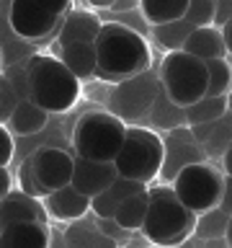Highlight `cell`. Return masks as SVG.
<instances>
[{
  "label": "cell",
  "mask_w": 232,
  "mask_h": 248,
  "mask_svg": "<svg viewBox=\"0 0 232 248\" xmlns=\"http://www.w3.org/2000/svg\"><path fill=\"white\" fill-rule=\"evenodd\" d=\"M93 44H96L98 57L96 78L106 83H121L150 70V44L145 42V34H139L127 23H103Z\"/></svg>",
  "instance_id": "6da1fadb"
},
{
  "label": "cell",
  "mask_w": 232,
  "mask_h": 248,
  "mask_svg": "<svg viewBox=\"0 0 232 248\" xmlns=\"http://www.w3.org/2000/svg\"><path fill=\"white\" fill-rule=\"evenodd\" d=\"M147 215L142 222V235L150 246L175 248L193 238L196 215L181 204L170 186H147Z\"/></svg>",
  "instance_id": "7a4b0ae2"
},
{
  "label": "cell",
  "mask_w": 232,
  "mask_h": 248,
  "mask_svg": "<svg viewBox=\"0 0 232 248\" xmlns=\"http://www.w3.org/2000/svg\"><path fill=\"white\" fill-rule=\"evenodd\" d=\"M29 96L46 114H65L80 98V80L54 54H31L26 62Z\"/></svg>",
  "instance_id": "3957f363"
},
{
  "label": "cell",
  "mask_w": 232,
  "mask_h": 248,
  "mask_svg": "<svg viewBox=\"0 0 232 248\" xmlns=\"http://www.w3.org/2000/svg\"><path fill=\"white\" fill-rule=\"evenodd\" d=\"M127 124L111 111H85L72 127V150L80 158L114 163L124 145Z\"/></svg>",
  "instance_id": "277c9868"
},
{
  "label": "cell",
  "mask_w": 232,
  "mask_h": 248,
  "mask_svg": "<svg viewBox=\"0 0 232 248\" xmlns=\"http://www.w3.org/2000/svg\"><path fill=\"white\" fill-rule=\"evenodd\" d=\"M114 166L119 176L150 186L160 176L162 166V137L147 127H129L124 135V145L116 153Z\"/></svg>",
  "instance_id": "5b68a950"
},
{
  "label": "cell",
  "mask_w": 232,
  "mask_h": 248,
  "mask_svg": "<svg viewBox=\"0 0 232 248\" xmlns=\"http://www.w3.org/2000/svg\"><path fill=\"white\" fill-rule=\"evenodd\" d=\"M160 85L170 96V101L181 108L196 104L206 96V85H209L206 62H201L199 57H193L183 49L168 52L160 62Z\"/></svg>",
  "instance_id": "8992f818"
},
{
  "label": "cell",
  "mask_w": 232,
  "mask_h": 248,
  "mask_svg": "<svg viewBox=\"0 0 232 248\" xmlns=\"http://www.w3.org/2000/svg\"><path fill=\"white\" fill-rule=\"evenodd\" d=\"M222 184H224L222 168H217L212 160H199L186 166L170 181V189L181 199L183 207H188L193 215H201L212 207H219Z\"/></svg>",
  "instance_id": "52a82bcc"
},
{
  "label": "cell",
  "mask_w": 232,
  "mask_h": 248,
  "mask_svg": "<svg viewBox=\"0 0 232 248\" xmlns=\"http://www.w3.org/2000/svg\"><path fill=\"white\" fill-rule=\"evenodd\" d=\"M158 91H160V78L152 70H145V73L129 78V80L116 83L111 98H108L111 114L119 116L124 124L145 119V114H150V106L158 96Z\"/></svg>",
  "instance_id": "ba28073f"
},
{
  "label": "cell",
  "mask_w": 232,
  "mask_h": 248,
  "mask_svg": "<svg viewBox=\"0 0 232 248\" xmlns=\"http://www.w3.org/2000/svg\"><path fill=\"white\" fill-rule=\"evenodd\" d=\"M5 21L15 39L23 42H42L59 29L62 18L44 11L36 0H8Z\"/></svg>",
  "instance_id": "9c48e42d"
},
{
  "label": "cell",
  "mask_w": 232,
  "mask_h": 248,
  "mask_svg": "<svg viewBox=\"0 0 232 248\" xmlns=\"http://www.w3.org/2000/svg\"><path fill=\"white\" fill-rule=\"evenodd\" d=\"M214 8L217 0H188V11H186L183 18L165 23V26H150L152 42L165 52L183 49V42L188 39L191 31L214 23Z\"/></svg>",
  "instance_id": "30bf717a"
},
{
  "label": "cell",
  "mask_w": 232,
  "mask_h": 248,
  "mask_svg": "<svg viewBox=\"0 0 232 248\" xmlns=\"http://www.w3.org/2000/svg\"><path fill=\"white\" fill-rule=\"evenodd\" d=\"M31 173H34V181L42 191V199L49 191H57L62 186H67L72 181V168H75V155H70L62 147H39V150L31 155Z\"/></svg>",
  "instance_id": "8fae6325"
},
{
  "label": "cell",
  "mask_w": 232,
  "mask_h": 248,
  "mask_svg": "<svg viewBox=\"0 0 232 248\" xmlns=\"http://www.w3.org/2000/svg\"><path fill=\"white\" fill-rule=\"evenodd\" d=\"M206 160L201 145L193 140L188 127H175L165 132V140H162V166H160V181L162 186H170V181L181 173L186 166L191 163Z\"/></svg>",
  "instance_id": "7c38bea8"
},
{
  "label": "cell",
  "mask_w": 232,
  "mask_h": 248,
  "mask_svg": "<svg viewBox=\"0 0 232 248\" xmlns=\"http://www.w3.org/2000/svg\"><path fill=\"white\" fill-rule=\"evenodd\" d=\"M119 176L114 163H103V160H88V158H80L75 155V168H72V184L80 194L85 197H96L103 189L114 184V178Z\"/></svg>",
  "instance_id": "4fadbf2b"
},
{
  "label": "cell",
  "mask_w": 232,
  "mask_h": 248,
  "mask_svg": "<svg viewBox=\"0 0 232 248\" xmlns=\"http://www.w3.org/2000/svg\"><path fill=\"white\" fill-rule=\"evenodd\" d=\"M46 209H44V202L36 199V197H29L18 191H11L5 199H0V230L11 228V225H18V222H46Z\"/></svg>",
  "instance_id": "5bb4252c"
},
{
  "label": "cell",
  "mask_w": 232,
  "mask_h": 248,
  "mask_svg": "<svg viewBox=\"0 0 232 248\" xmlns=\"http://www.w3.org/2000/svg\"><path fill=\"white\" fill-rule=\"evenodd\" d=\"M193 140L201 145L206 160H219L224 150L232 145V111H224L217 122L209 124H196V127H188Z\"/></svg>",
  "instance_id": "9a60e30c"
},
{
  "label": "cell",
  "mask_w": 232,
  "mask_h": 248,
  "mask_svg": "<svg viewBox=\"0 0 232 248\" xmlns=\"http://www.w3.org/2000/svg\"><path fill=\"white\" fill-rule=\"evenodd\" d=\"M42 202H44L46 215L54 217V220H62V222L80 220V217L90 212V197L80 194L72 184L62 186L57 191H49Z\"/></svg>",
  "instance_id": "2e32d148"
},
{
  "label": "cell",
  "mask_w": 232,
  "mask_h": 248,
  "mask_svg": "<svg viewBox=\"0 0 232 248\" xmlns=\"http://www.w3.org/2000/svg\"><path fill=\"white\" fill-rule=\"evenodd\" d=\"M139 191H147V184H139V181H131V178L116 176L108 189H103L101 194H96V197L90 199V212L96 215L98 220H111L116 207H119L127 197L139 194Z\"/></svg>",
  "instance_id": "e0dca14e"
},
{
  "label": "cell",
  "mask_w": 232,
  "mask_h": 248,
  "mask_svg": "<svg viewBox=\"0 0 232 248\" xmlns=\"http://www.w3.org/2000/svg\"><path fill=\"white\" fill-rule=\"evenodd\" d=\"M103 26V21L90 11H70L62 18L57 29V44H72V42H96L98 31Z\"/></svg>",
  "instance_id": "ac0fdd59"
},
{
  "label": "cell",
  "mask_w": 232,
  "mask_h": 248,
  "mask_svg": "<svg viewBox=\"0 0 232 248\" xmlns=\"http://www.w3.org/2000/svg\"><path fill=\"white\" fill-rule=\"evenodd\" d=\"M52 232L46 222H18L0 230V248H49Z\"/></svg>",
  "instance_id": "d6986e66"
},
{
  "label": "cell",
  "mask_w": 232,
  "mask_h": 248,
  "mask_svg": "<svg viewBox=\"0 0 232 248\" xmlns=\"http://www.w3.org/2000/svg\"><path fill=\"white\" fill-rule=\"evenodd\" d=\"M59 60L77 80H88V78H96L98 73V57L93 42H72L59 46Z\"/></svg>",
  "instance_id": "ffe728a7"
},
{
  "label": "cell",
  "mask_w": 232,
  "mask_h": 248,
  "mask_svg": "<svg viewBox=\"0 0 232 248\" xmlns=\"http://www.w3.org/2000/svg\"><path fill=\"white\" fill-rule=\"evenodd\" d=\"M183 52L199 57L201 62L224 60V57H227V49H224L222 29H217V26H201L196 31H191L188 39L183 42Z\"/></svg>",
  "instance_id": "44dd1931"
},
{
  "label": "cell",
  "mask_w": 232,
  "mask_h": 248,
  "mask_svg": "<svg viewBox=\"0 0 232 248\" xmlns=\"http://www.w3.org/2000/svg\"><path fill=\"white\" fill-rule=\"evenodd\" d=\"M46 124H49V114H46L39 104H34L31 98H23V101H18L15 111L11 114V119H8V129H11L13 135L31 137V135H39Z\"/></svg>",
  "instance_id": "7402d4cb"
},
{
  "label": "cell",
  "mask_w": 232,
  "mask_h": 248,
  "mask_svg": "<svg viewBox=\"0 0 232 248\" xmlns=\"http://www.w3.org/2000/svg\"><path fill=\"white\" fill-rule=\"evenodd\" d=\"M139 13L147 26H165L183 18L188 11V0H139Z\"/></svg>",
  "instance_id": "603a6c76"
},
{
  "label": "cell",
  "mask_w": 232,
  "mask_h": 248,
  "mask_svg": "<svg viewBox=\"0 0 232 248\" xmlns=\"http://www.w3.org/2000/svg\"><path fill=\"white\" fill-rule=\"evenodd\" d=\"M147 116H150L152 127H158L162 132H170L175 127H186V111L178 104L170 101V96L162 91V85H160V91H158V96H155L152 106H150V114H147Z\"/></svg>",
  "instance_id": "cb8c5ba5"
},
{
  "label": "cell",
  "mask_w": 232,
  "mask_h": 248,
  "mask_svg": "<svg viewBox=\"0 0 232 248\" xmlns=\"http://www.w3.org/2000/svg\"><path fill=\"white\" fill-rule=\"evenodd\" d=\"M147 204H150V197L147 191H139V194H131L116 207V212L111 220L119 225L124 232H134V230H142V222H145V215H147Z\"/></svg>",
  "instance_id": "d4e9b609"
},
{
  "label": "cell",
  "mask_w": 232,
  "mask_h": 248,
  "mask_svg": "<svg viewBox=\"0 0 232 248\" xmlns=\"http://www.w3.org/2000/svg\"><path fill=\"white\" fill-rule=\"evenodd\" d=\"M186 127H196V124H209L217 122L219 116L227 111V98L222 96H204L196 104L186 106Z\"/></svg>",
  "instance_id": "484cf974"
},
{
  "label": "cell",
  "mask_w": 232,
  "mask_h": 248,
  "mask_svg": "<svg viewBox=\"0 0 232 248\" xmlns=\"http://www.w3.org/2000/svg\"><path fill=\"white\" fill-rule=\"evenodd\" d=\"M227 222H230V215H227V212H222L219 207L206 209V212L196 215V225H193V238H196V240L224 238V235H227Z\"/></svg>",
  "instance_id": "4316f807"
},
{
  "label": "cell",
  "mask_w": 232,
  "mask_h": 248,
  "mask_svg": "<svg viewBox=\"0 0 232 248\" xmlns=\"http://www.w3.org/2000/svg\"><path fill=\"white\" fill-rule=\"evenodd\" d=\"M206 73H209V85H206V96H222L227 98L232 93V65L224 60H209L206 62Z\"/></svg>",
  "instance_id": "83f0119b"
},
{
  "label": "cell",
  "mask_w": 232,
  "mask_h": 248,
  "mask_svg": "<svg viewBox=\"0 0 232 248\" xmlns=\"http://www.w3.org/2000/svg\"><path fill=\"white\" fill-rule=\"evenodd\" d=\"M15 106H18V93L13 91V85L5 75H0V124H8Z\"/></svg>",
  "instance_id": "f1b7e54d"
},
{
  "label": "cell",
  "mask_w": 232,
  "mask_h": 248,
  "mask_svg": "<svg viewBox=\"0 0 232 248\" xmlns=\"http://www.w3.org/2000/svg\"><path fill=\"white\" fill-rule=\"evenodd\" d=\"M18 186H21L23 194L42 199V191H39V186H36V181H34V173H31V160H29V158L23 160L21 168H18Z\"/></svg>",
  "instance_id": "f546056e"
},
{
  "label": "cell",
  "mask_w": 232,
  "mask_h": 248,
  "mask_svg": "<svg viewBox=\"0 0 232 248\" xmlns=\"http://www.w3.org/2000/svg\"><path fill=\"white\" fill-rule=\"evenodd\" d=\"M15 145H13V135L5 124H0V166H8L13 160Z\"/></svg>",
  "instance_id": "4dcf8cb0"
},
{
  "label": "cell",
  "mask_w": 232,
  "mask_h": 248,
  "mask_svg": "<svg viewBox=\"0 0 232 248\" xmlns=\"http://www.w3.org/2000/svg\"><path fill=\"white\" fill-rule=\"evenodd\" d=\"M39 5L44 8V11H49L52 16H59V18H65V16L72 11V0H36Z\"/></svg>",
  "instance_id": "1f68e13d"
},
{
  "label": "cell",
  "mask_w": 232,
  "mask_h": 248,
  "mask_svg": "<svg viewBox=\"0 0 232 248\" xmlns=\"http://www.w3.org/2000/svg\"><path fill=\"white\" fill-rule=\"evenodd\" d=\"M230 18H232V0H217V8H214V23H212V26L222 29Z\"/></svg>",
  "instance_id": "d6a6232c"
},
{
  "label": "cell",
  "mask_w": 232,
  "mask_h": 248,
  "mask_svg": "<svg viewBox=\"0 0 232 248\" xmlns=\"http://www.w3.org/2000/svg\"><path fill=\"white\" fill-rule=\"evenodd\" d=\"M219 209L232 215V176H224L222 184V197H219Z\"/></svg>",
  "instance_id": "836d02e7"
},
{
  "label": "cell",
  "mask_w": 232,
  "mask_h": 248,
  "mask_svg": "<svg viewBox=\"0 0 232 248\" xmlns=\"http://www.w3.org/2000/svg\"><path fill=\"white\" fill-rule=\"evenodd\" d=\"M11 191H13V176L8 166H0V199H5Z\"/></svg>",
  "instance_id": "e575fe53"
},
{
  "label": "cell",
  "mask_w": 232,
  "mask_h": 248,
  "mask_svg": "<svg viewBox=\"0 0 232 248\" xmlns=\"http://www.w3.org/2000/svg\"><path fill=\"white\" fill-rule=\"evenodd\" d=\"M222 39H224V49H227V57H232V18L222 26Z\"/></svg>",
  "instance_id": "d590c367"
},
{
  "label": "cell",
  "mask_w": 232,
  "mask_h": 248,
  "mask_svg": "<svg viewBox=\"0 0 232 248\" xmlns=\"http://www.w3.org/2000/svg\"><path fill=\"white\" fill-rule=\"evenodd\" d=\"M219 163H222V173H224V176H232V145L224 150V155L219 158Z\"/></svg>",
  "instance_id": "8d00e7d4"
},
{
  "label": "cell",
  "mask_w": 232,
  "mask_h": 248,
  "mask_svg": "<svg viewBox=\"0 0 232 248\" xmlns=\"http://www.w3.org/2000/svg\"><path fill=\"white\" fill-rule=\"evenodd\" d=\"M137 5H139V0H116V3L108 8V11H116V13H119V11H131V8H137Z\"/></svg>",
  "instance_id": "74e56055"
},
{
  "label": "cell",
  "mask_w": 232,
  "mask_h": 248,
  "mask_svg": "<svg viewBox=\"0 0 232 248\" xmlns=\"http://www.w3.org/2000/svg\"><path fill=\"white\" fill-rule=\"evenodd\" d=\"M201 248H230L227 238H212V240H199Z\"/></svg>",
  "instance_id": "f35d334b"
},
{
  "label": "cell",
  "mask_w": 232,
  "mask_h": 248,
  "mask_svg": "<svg viewBox=\"0 0 232 248\" xmlns=\"http://www.w3.org/2000/svg\"><path fill=\"white\" fill-rule=\"evenodd\" d=\"M90 3H93V5H98V8H111L116 0H90Z\"/></svg>",
  "instance_id": "ab89813d"
},
{
  "label": "cell",
  "mask_w": 232,
  "mask_h": 248,
  "mask_svg": "<svg viewBox=\"0 0 232 248\" xmlns=\"http://www.w3.org/2000/svg\"><path fill=\"white\" fill-rule=\"evenodd\" d=\"M224 238H227V243L232 246V215H230V222H227V235H224Z\"/></svg>",
  "instance_id": "60d3db41"
},
{
  "label": "cell",
  "mask_w": 232,
  "mask_h": 248,
  "mask_svg": "<svg viewBox=\"0 0 232 248\" xmlns=\"http://www.w3.org/2000/svg\"><path fill=\"white\" fill-rule=\"evenodd\" d=\"M227 111H232V93L227 96Z\"/></svg>",
  "instance_id": "b9f144b4"
},
{
  "label": "cell",
  "mask_w": 232,
  "mask_h": 248,
  "mask_svg": "<svg viewBox=\"0 0 232 248\" xmlns=\"http://www.w3.org/2000/svg\"><path fill=\"white\" fill-rule=\"evenodd\" d=\"M5 65V62H3V49H0V67H3Z\"/></svg>",
  "instance_id": "7bdbcfd3"
},
{
  "label": "cell",
  "mask_w": 232,
  "mask_h": 248,
  "mask_svg": "<svg viewBox=\"0 0 232 248\" xmlns=\"http://www.w3.org/2000/svg\"><path fill=\"white\" fill-rule=\"evenodd\" d=\"M230 248H232V246H230Z\"/></svg>",
  "instance_id": "ee69618b"
}]
</instances>
